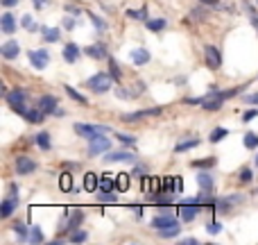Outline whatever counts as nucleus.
I'll return each instance as SVG.
<instances>
[{
    "instance_id": "nucleus-1",
    "label": "nucleus",
    "mask_w": 258,
    "mask_h": 245,
    "mask_svg": "<svg viewBox=\"0 0 258 245\" xmlns=\"http://www.w3.org/2000/svg\"><path fill=\"white\" fill-rule=\"evenodd\" d=\"M224 100H227V94L220 91L218 86H211V91L206 96H202V98H188L186 102L188 104H202V109H206V112H220Z\"/></svg>"
},
{
    "instance_id": "nucleus-2",
    "label": "nucleus",
    "mask_w": 258,
    "mask_h": 245,
    "mask_svg": "<svg viewBox=\"0 0 258 245\" xmlns=\"http://www.w3.org/2000/svg\"><path fill=\"white\" fill-rule=\"evenodd\" d=\"M113 75L111 73H95L86 80V86L91 88L93 94H107L109 88H113Z\"/></svg>"
},
{
    "instance_id": "nucleus-3",
    "label": "nucleus",
    "mask_w": 258,
    "mask_h": 245,
    "mask_svg": "<svg viewBox=\"0 0 258 245\" xmlns=\"http://www.w3.org/2000/svg\"><path fill=\"white\" fill-rule=\"evenodd\" d=\"M25 91L23 88H11V91H7L5 94V100H7V104L11 107V112H16V114H20V116H25V112H27V107H25Z\"/></svg>"
},
{
    "instance_id": "nucleus-4",
    "label": "nucleus",
    "mask_w": 258,
    "mask_h": 245,
    "mask_svg": "<svg viewBox=\"0 0 258 245\" xmlns=\"http://www.w3.org/2000/svg\"><path fill=\"white\" fill-rule=\"evenodd\" d=\"M202 209H204L202 204H197V202H193V200H186V202H181V204L177 206V214L181 216V220L184 222H190V220H195V218L200 216Z\"/></svg>"
},
{
    "instance_id": "nucleus-5",
    "label": "nucleus",
    "mask_w": 258,
    "mask_h": 245,
    "mask_svg": "<svg viewBox=\"0 0 258 245\" xmlns=\"http://www.w3.org/2000/svg\"><path fill=\"white\" fill-rule=\"evenodd\" d=\"M75 132L84 138H93L100 136V134H107L109 128L107 125H88V122H75Z\"/></svg>"
},
{
    "instance_id": "nucleus-6",
    "label": "nucleus",
    "mask_w": 258,
    "mask_h": 245,
    "mask_svg": "<svg viewBox=\"0 0 258 245\" xmlns=\"http://www.w3.org/2000/svg\"><path fill=\"white\" fill-rule=\"evenodd\" d=\"M109 148H111V141H109L107 134L88 138V154H91V157H98L102 152H109Z\"/></svg>"
},
{
    "instance_id": "nucleus-7",
    "label": "nucleus",
    "mask_w": 258,
    "mask_h": 245,
    "mask_svg": "<svg viewBox=\"0 0 258 245\" xmlns=\"http://www.w3.org/2000/svg\"><path fill=\"white\" fill-rule=\"evenodd\" d=\"M27 57H29V64L34 66L36 70H45V68H48V64H50V52H48V50H43V48L29 50Z\"/></svg>"
},
{
    "instance_id": "nucleus-8",
    "label": "nucleus",
    "mask_w": 258,
    "mask_h": 245,
    "mask_svg": "<svg viewBox=\"0 0 258 245\" xmlns=\"http://www.w3.org/2000/svg\"><path fill=\"white\" fill-rule=\"evenodd\" d=\"M204 59H206V66H209L211 70H218L220 66H222V52H220V48H215V46H206Z\"/></svg>"
},
{
    "instance_id": "nucleus-9",
    "label": "nucleus",
    "mask_w": 258,
    "mask_h": 245,
    "mask_svg": "<svg viewBox=\"0 0 258 245\" xmlns=\"http://www.w3.org/2000/svg\"><path fill=\"white\" fill-rule=\"evenodd\" d=\"M36 107L41 109V112L45 114V116H52V114H57V107H59V100L54 98V96L45 94L39 98V102H36Z\"/></svg>"
},
{
    "instance_id": "nucleus-10",
    "label": "nucleus",
    "mask_w": 258,
    "mask_h": 245,
    "mask_svg": "<svg viewBox=\"0 0 258 245\" xmlns=\"http://www.w3.org/2000/svg\"><path fill=\"white\" fill-rule=\"evenodd\" d=\"M14 168H16L18 175H29V172L36 170V162L34 159H29V157H18L16 164H14Z\"/></svg>"
},
{
    "instance_id": "nucleus-11",
    "label": "nucleus",
    "mask_w": 258,
    "mask_h": 245,
    "mask_svg": "<svg viewBox=\"0 0 258 245\" xmlns=\"http://www.w3.org/2000/svg\"><path fill=\"white\" fill-rule=\"evenodd\" d=\"M82 220H84V214L79 209H73V216H68V222L61 225V234H70L73 230H77L82 225Z\"/></svg>"
},
{
    "instance_id": "nucleus-12",
    "label": "nucleus",
    "mask_w": 258,
    "mask_h": 245,
    "mask_svg": "<svg viewBox=\"0 0 258 245\" xmlns=\"http://www.w3.org/2000/svg\"><path fill=\"white\" fill-rule=\"evenodd\" d=\"M104 159H107V162H129V164H136V154H134V152H127V150L107 152Z\"/></svg>"
},
{
    "instance_id": "nucleus-13",
    "label": "nucleus",
    "mask_w": 258,
    "mask_h": 245,
    "mask_svg": "<svg viewBox=\"0 0 258 245\" xmlns=\"http://www.w3.org/2000/svg\"><path fill=\"white\" fill-rule=\"evenodd\" d=\"M0 54H2L5 59H16L20 54L18 41H5V44L0 46Z\"/></svg>"
},
{
    "instance_id": "nucleus-14",
    "label": "nucleus",
    "mask_w": 258,
    "mask_h": 245,
    "mask_svg": "<svg viewBox=\"0 0 258 245\" xmlns=\"http://www.w3.org/2000/svg\"><path fill=\"white\" fill-rule=\"evenodd\" d=\"M16 206H18V198L7 196L5 200H2V204H0V218H9L16 211Z\"/></svg>"
},
{
    "instance_id": "nucleus-15",
    "label": "nucleus",
    "mask_w": 258,
    "mask_h": 245,
    "mask_svg": "<svg viewBox=\"0 0 258 245\" xmlns=\"http://www.w3.org/2000/svg\"><path fill=\"white\" fill-rule=\"evenodd\" d=\"M177 218L172 216V214H161V216H156V218H152V227L154 230H163V227H170V225H177Z\"/></svg>"
},
{
    "instance_id": "nucleus-16",
    "label": "nucleus",
    "mask_w": 258,
    "mask_h": 245,
    "mask_svg": "<svg viewBox=\"0 0 258 245\" xmlns=\"http://www.w3.org/2000/svg\"><path fill=\"white\" fill-rule=\"evenodd\" d=\"M79 54H82V50H79L77 44H66V46H63V62L75 64V62L79 59Z\"/></svg>"
},
{
    "instance_id": "nucleus-17",
    "label": "nucleus",
    "mask_w": 258,
    "mask_h": 245,
    "mask_svg": "<svg viewBox=\"0 0 258 245\" xmlns=\"http://www.w3.org/2000/svg\"><path fill=\"white\" fill-rule=\"evenodd\" d=\"M84 54H88L91 59H109V52H107V46L104 44H95V46H88L84 50Z\"/></svg>"
},
{
    "instance_id": "nucleus-18",
    "label": "nucleus",
    "mask_w": 258,
    "mask_h": 245,
    "mask_svg": "<svg viewBox=\"0 0 258 245\" xmlns=\"http://www.w3.org/2000/svg\"><path fill=\"white\" fill-rule=\"evenodd\" d=\"M0 30H2V34H14L16 32V18L14 14H2V18H0Z\"/></svg>"
},
{
    "instance_id": "nucleus-19",
    "label": "nucleus",
    "mask_w": 258,
    "mask_h": 245,
    "mask_svg": "<svg viewBox=\"0 0 258 245\" xmlns=\"http://www.w3.org/2000/svg\"><path fill=\"white\" fill-rule=\"evenodd\" d=\"M150 59H152V54H150V50H147V48H136L132 52V62L136 66H145Z\"/></svg>"
},
{
    "instance_id": "nucleus-20",
    "label": "nucleus",
    "mask_w": 258,
    "mask_h": 245,
    "mask_svg": "<svg viewBox=\"0 0 258 245\" xmlns=\"http://www.w3.org/2000/svg\"><path fill=\"white\" fill-rule=\"evenodd\" d=\"M197 186L202 188V191H213V186H215V182H213V175L211 172H200L197 175Z\"/></svg>"
},
{
    "instance_id": "nucleus-21",
    "label": "nucleus",
    "mask_w": 258,
    "mask_h": 245,
    "mask_svg": "<svg viewBox=\"0 0 258 245\" xmlns=\"http://www.w3.org/2000/svg\"><path fill=\"white\" fill-rule=\"evenodd\" d=\"M59 188H61L63 193H77V188L73 186V175H70V172H61V177H59Z\"/></svg>"
},
{
    "instance_id": "nucleus-22",
    "label": "nucleus",
    "mask_w": 258,
    "mask_h": 245,
    "mask_svg": "<svg viewBox=\"0 0 258 245\" xmlns=\"http://www.w3.org/2000/svg\"><path fill=\"white\" fill-rule=\"evenodd\" d=\"M84 188H86L88 193L100 191V177L93 175V172H86V175H84Z\"/></svg>"
},
{
    "instance_id": "nucleus-23",
    "label": "nucleus",
    "mask_w": 258,
    "mask_h": 245,
    "mask_svg": "<svg viewBox=\"0 0 258 245\" xmlns=\"http://www.w3.org/2000/svg\"><path fill=\"white\" fill-rule=\"evenodd\" d=\"M43 118H45V114L41 112L39 107H32V109H27V112H25V120L32 122V125H39V122H43Z\"/></svg>"
},
{
    "instance_id": "nucleus-24",
    "label": "nucleus",
    "mask_w": 258,
    "mask_h": 245,
    "mask_svg": "<svg viewBox=\"0 0 258 245\" xmlns=\"http://www.w3.org/2000/svg\"><path fill=\"white\" fill-rule=\"evenodd\" d=\"M41 32H43V41H48V44H57V41L61 39V32H59V28H48V25H43V28H41Z\"/></svg>"
},
{
    "instance_id": "nucleus-25",
    "label": "nucleus",
    "mask_w": 258,
    "mask_h": 245,
    "mask_svg": "<svg viewBox=\"0 0 258 245\" xmlns=\"http://www.w3.org/2000/svg\"><path fill=\"white\" fill-rule=\"evenodd\" d=\"M129 186H132V177L127 175V172H120V175L116 177V191L125 193V191H129Z\"/></svg>"
},
{
    "instance_id": "nucleus-26",
    "label": "nucleus",
    "mask_w": 258,
    "mask_h": 245,
    "mask_svg": "<svg viewBox=\"0 0 258 245\" xmlns=\"http://www.w3.org/2000/svg\"><path fill=\"white\" fill-rule=\"evenodd\" d=\"M113 188H116V180L111 175L100 177V193H113Z\"/></svg>"
},
{
    "instance_id": "nucleus-27",
    "label": "nucleus",
    "mask_w": 258,
    "mask_h": 245,
    "mask_svg": "<svg viewBox=\"0 0 258 245\" xmlns=\"http://www.w3.org/2000/svg\"><path fill=\"white\" fill-rule=\"evenodd\" d=\"M200 138H184V141H179L175 146V152H186V150H193V148L200 146Z\"/></svg>"
},
{
    "instance_id": "nucleus-28",
    "label": "nucleus",
    "mask_w": 258,
    "mask_h": 245,
    "mask_svg": "<svg viewBox=\"0 0 258 245\" xmlns=\"http://www.w3.org/2000/svg\"><path fill=\"white\" fill-rule=\"evenodd\" d=\"M34 143L41 148V150H45V152H48L50 148H52V143H50V134H48V132H39V134H36V136H34Z\"/></svg>"
},
{
    "instance_id": "nucleus-29",
    "label": "nucleus",
    "mask_w": 258,
    "mask_h": 245,
    "mask_svg": "<svg viewBox=\"0 0 258 245\" xmlns=\"http://www.w3.org/2000/svg\"><path fill=\"white\" fill-rule=\"evenodd\" d=\"M147 30H152V32H161V30L168 28V20L166 18H147Z\"/></svg>"
},
{
    "instance_id": "nucleus-30",
    "label": "nucleus",
    "mask_w": 258,
    "mask_h": 245,
    "mask_svg": "<svg viewBox=\"0 0 258 245\" xmlns=\"http://www.w3.org/2000/svg\"><path fill=\"white\" fill-rule=\"evenodd\" d=\"M179 232H181V225L177 222V225H170V227H163V230H159V236H161V238H175Z\"/></svg>"
},
{
    "instance_id": "nucleus-31",
    "label": "nucleus",
    "mask_w": 258,
    "mask_h": 245,
    "mask_svg": "<svg viewBox=\"0 0 258 245\" xmlns=\"http://www.w3.org/2000/svg\"><path fill=\"white\" fill-rule=\"evenodd\" d=\"M215 164H218V159H215V157H206V159H195V162H190V166L200 168V170H202V168H213Z\"/></svg>"
},
{
    "instance_id": "nucleus-32",
    "label": "nucleus",
    "mask_w": 258,
    "mask_h": 245,
    "mask_svg": "<svg viewBox=\"0 0 258 245\" xmlns=\"http://www.w3.org/2000/svg\"><path fill=\"white\" fill-rule=\"evenodd\" d=\"M63 91H66V94H68V96H70V98H73V100H75V102H79V104H86V102H88V100H86V98H84V96H82V94H79V91H75V88H73V86H70V84H63Z\"/></svg>"
},
{
    "instance_id": "nucleus-33",
    "label": "nucleus",
    "mask_w": 258,
    "mask_h": 245,
    "mask_svg": "<svg viewBox=\"0 0 258 245\" xmlns=\"http://www.w3.org/2000/svg\"><path fill=\"white\" fill-rule=\"evenodd\" d=\"M227 136H229V130H224V128H215L213 132L209 134V141H211V143H220L222 138H227Z\"/></svg>"
},
{
    "instance_id": "nucleus-34",
    "label": "nucleus",
    "mask_w": 258,
    "mask_h": 245,
    "mask_svg": "<svg viewBox=\"0 0 258 245\" xmlns=\"http://www.w3.org/2000/svg\"><path fill=\"white\" fill-rule=\"evenodd\" d=\"M127 16H129V18H134V20H147V5H143L138 12L127 10Z\"/></svg>"
},
{
    "instance_id": "nucleus-35",
    "label": "nucleus",
    "mask_w": 258,
    "mask_h": 245,
    "mask_svg": "<svg viewBox=\"0 0 258 245\" xmlns=\"http://www.w3.org/2000/svg\"><path fill=\"white\" fill-rule=\"evenodd\" d=\"M107 62H109V73L113 75V80H116V82H120V80H122V73H120V66L116 64V59L109 57Z\"/></svg>"
},
{
    "instance_id": "nucleus-36",
    "label": "nucleus",
    "mask_w": 258,
    "mask_h": 245,
    "mask_svg": "<svg viewBox=\"0 0 258 245\" xmlns=\"http://www.w3.org/2000/svg\"><path fill=\"white\" fill-rule=\"evenodd\" d=\"M14 232H16V238H18V240H29V230L23 225V222H16Z\"/></svg>"
},
{
    "instance_id": "nucleus-37",
    "label": "nucleus",
    "mask_w": 258,
    "mask_h": 245,
    "mask_svg": "<svg viewBox=\"0 0 258 245\" xmlns=\"http://www.w3.org/2000/svg\"><path fill=\"white\" fill-rule=\"evenodd\" d=\"M243 143H245V148H247V150H254V148H258V134L247 132V134H245V138H243Z\"/></svg>"
},
{
    "instance_id": "nucleus-38",
    "label": "nucleus",
    "mask_w": 258,
    "mask_h": 245,
    "mask_svg": "<svg viewBox=\"0 0 258 245\" xmlns=\"http://www.w3.org/2000/svg\"><path fill=\"white\" fill-rule=\"evenodd\" d=\"M86 238H88V236H86V232H84V230H73V232L68 234V240H70V243H84Z\"/></svg>"
},
{
    "instance_id": "nucleus-39",
    "label": "nucleus",
    "mask_w": 258,
    "mask_h": 245,
    "mask_svg": "<svg viewBox=\"0 0 258 245\" xmlns=\"http://www.w3.org/2000/svg\"><path fill=\"white\" fill-rule=\"evenodd\" d=\"M116 138H118V141H120L125 148L136 146V136H132V134H122V132H118V134H116Z\"/></svg>"
},
{
    "instance_id": "nucleus-40",
    "label": "nucleus",
    "mask_w": 258,
    "mask_h": 245,
    "mask_svg": "<svg viewBox=\"0 0 258 245\" xmlns=\"http://www.w3.org/2000/svg\"><path fill=\"white\" fill-rule=\"evenodd\" d=\"M147 116V109H141V112H134V114H122V120L125 122H134V120H141V118Z\"/></svg>"
},
{
    "instance_id": "nucleus-41",
    "label": "nucleus",
    "mask_w": 258,
    "mask_h": 245,
    "mask_svg": "<svg viewBox=\"0 0 258 245\" xmlns=\"http://www.w3.org/2000/svg\"><path fill=\"white\" fill-rule=\"evenodd\" d=\"M29 243H43V232L39 225H34L29 230Z\"/></svg>"
},
{
    "instance_id": "nucleus-42",
    "label": "nucleus",
    "mask_w": 258,
    "mask_h": 245,
    "mask_svg": "<svg viewBox=\"0 0 258 245\" xmlns=\"http://www.w3.org/2000/svg\"><path fill=\"white\" fill-rule=\"evenodd\" d=\"M20 25H23L25 30H29V32H36V30H41L39 25H36L34 20H32V16H29V14H25V16H23V20H20Z\"/></svg>"
},
{
    "instance_id": "nucleus-43",
    "label": "nucleus",
    "mask_w": 258,
    "mask_h": 245,
    "mask_svg": "<svg viewBox=\"0 0 258 245\" xmlns=\"http://www.w3.org/2000/svg\"><path fill=\"white\" fill-rule=\"evenodd\" d=\"M86 16H88V18H91V23L95 25V28H98V32H102V30L107 28V23H104V20L100 18L98 14H93V12H86Z\"/></svg>"
},
{
    "instance_id": "nucleus-44",
    "label": "nucleus",
    "mask_w": 258,
    "mask_h": 245,
    "mask_svg": "<svg viewBox=\"0 0 258 245\" xmlns=\"http://www.w3.org/2000/svg\"><path fill=\"white\" fill-rule=\"evenodd\" d=\"M238 180L243 182V184H249V182L254 180V172H252V168H240V175H238Z\"/></svg>"
},
{
    "instance_id": "nucleus-45",
    "label": "nucleus",
    "mask_w": 258,
    "mask_h": 245,
    "mask_svg": "<svg viewBox=\"0 0 258 245\" xmlns=\"http://www.w3.org/2000/svg\"><path fill=\"white\" fill-rule=\"evenodd\" d=\"M206 232H209V234H220V232H222V225H220V222L218 220H211L209 222V225H206Z\"/></svg>"
},
{
    "instance_id": "nucleus-46",
    "label": "nucleus",
    "mask_w": 258,
    "mask_h": 245,
    "mask_svg": "<svg viewBox=\"0 0 258 245\" xmlns=\"http://www.w3.org/2000/svg\"><path fill=\"white\" fill-rule=\"evenodd\" d=\"M256 116H258V109H247V112L243 114V120H245V122H249V120H254Z\"/></svg>"
},
{
    "instance_id": "nucleus-47",
    "label": "nucleus",
    "mask_w": 258,
    "mask_h": 245,
    "mask_svg": "<svg viewBox=\"0 0 258 245\" xmlns=\"http://www.w3.org/2000/svg\"><path fill=\"white\" fill-rule=\"evenodd\" d=\"M100 200L111 204V202H116V193H100Z\"/></svg>"
},
{
    "instance_id": "nucleus-48",
    "label": "nucleus",
    "mask_w": 258,
    "mask_h": 245,
    "mask_svg": "<svg viewBox=\"0 0 258 245\" xmlns=\"http://www.w3.org/2000/svg\"><path fill=\"white\" fill-rule=\"evenodd\" d=\"M75 25H77V23H75V18H70V16H63V28H66V30H75Z\"/></svg>"
},
{
    "instance_id": "nucleus-49",
    "label": "nucleus",
    "mask_w": 258,
    "mask_h": 245,
    "mask_svg": "<svg viewBox=\"0 0 258 245\" xmlns=\"http://www.w3.org/2000/svg\"><path fill=\"white\" fill-rule=\"evenodd\" d=\"M66 12H68V14H73V16H79V14H82V10H79L77 5H66Z\"/></svg>"
},
{
    "instance_id": "nucleus-50",
    "label": "nucleus",
    "mask_w": 258,
    "mask_h": 245,
    "mask_svg": "<svg viewBox=\"0 0 258 245\" xmlns=\"http://www.w3.org/2000/svg\"><path fill=\"white\" fill-rule=\"evenodd\" d=\"M245 100H247L249 104H256V107H258V94H252V96H247V98H245Z\"/></svg>"
},
{
    "instance_id": "nucleus-51",
    "label": "nucleus",
    "mask_w": 258,
    "mask_h": 245,
    "mask_svg": "<svg viewBox=\"0 0 258 245\" xmlns=\"http://www.w3.org/2000/svg\"><path fill=\"white\" fill-rule=\"evenodd\" d=\"M202 5H209V7H220V0H200Z\"/></svg>"
},
{
    "instance_id": "nucleus-52",
    "label": "nucleus",
    "mask_w": 258,
    "mask_h": 245,
    "mask_svg": "<svg viewBox=\"0 0 258 245\" xmlns=\"http://www.w3.org/2000/svg\"><path fill=\"white\" fill-rule=\"evenodd\" d=\"M179 243H181V245H197L200 240H197V238H181Z\"/></svg>"
},
{
    "instance_id": "nucleus-53",
    "label": "nucleus",
    "mask_w": 258,
    "mask_h": 245,
    "mask_svg": "<svg viewBox=\"0 0 258 245\" xmlns=\"http://www.w3.org/2000/svg\"><path fill=\"white\" fill-rule=\"evenodd\" d=\"M2 2V7H14V5H18V0H0Z\"/></svg>"
},
{
    "instance_id": "nucleus-54",
    "label": "nucleus",
    "mask_w": 258,
    "mask_h": 245,
    "mask_svg": "<svg viewBox=\"0 0 258 245\" xmlns=\"http://www.w3.org/2000/svg\"><path fill=\"white\" fill-rule=\"evenodd\" d=\"M45 2H48V0H32V5H34L36 10H41V7H45Z\"/></svg>"
},
{
    "instance_id": "nucleus-55",
    "label": "nucleus",
    "mask_w": 258,
    "mask_h": 245,
    "mask_svg": "<svg viewBox=\"0 0 258 245\" xmlns=\"http://www.w3.org/2000/svg\"><path fill=\"white\" fill-rule=\"evenodd\" d=\"M134 214H136V216L141 218V216H143V206H134Z\"/></svg>"
},
{
    "instance_id": "nucleus-56",
    "label": "nucleus",
    "mask_w": 258,
    "mask_h": 245,
    "mask_svg": "<svg viewBox=\"0 0 258 245\" xmlns=\"http://www.w3.org/2000/svg\"><path fill=\"white\" fill-rule=\"evenodd\" d=\"M252 25L258 30V16H256V14H252Z\"/></svg>"
},
{
    "instance_id": "nucleus-57",
    "label": "nucleus",
    "mask_w": 258,
    "mask_h": 245,
    "mask_svg": "<svg viewBox=\"0 0 258 245\" xmlns=\"http://www.w3.org/2000/svg\"><path fill=\"white\" fill-rule=\"evenodd\" d=\"M256 166H258V154H256Z\"/></svg>"
}]
</instances>
